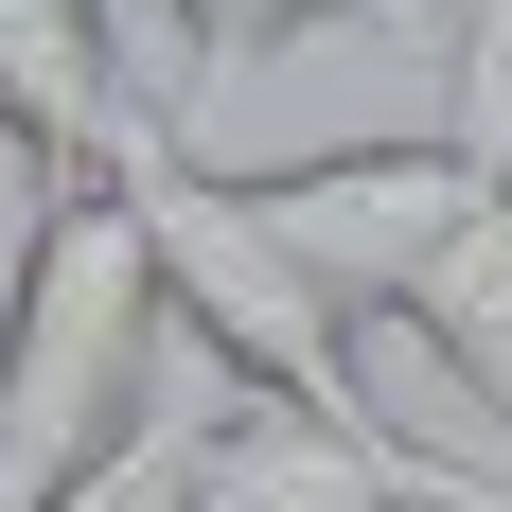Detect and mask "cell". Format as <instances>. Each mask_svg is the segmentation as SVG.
Returning a JSON list of instances; mask_svg holds the SVG:
<instances>
[{"label":"cell","instance_id":"2","mask_svg":"<svg viewBox=\"0 0 512 512\" xmlns=\"http://www.w3.org/2000/svg\"><path fill=\"white\" fill-rule=\"evenodd\" d=\"M106 177H124V212H142V248H159V301H177V336H195V354L248 389V407H301V424H336V442H407V424L371 407V371H354V318H336V283H318V265L248 212V177H212L177 124H142ZM407 460H424V442H407Z\"/></svg>","mask_w":512,"mask_h":512},{"label":"cell","instance_id":"7","mask_svg":"<svg viewBox=\"0 0 512 512\" xmlns=\"http://www.w3.org/2000/svg\"><path fill=\"white\" fill-rule=\"evenodd\" d=\"M53 512H212V407H142Z\"/></svg>","mask_w":512,"mask_h":512},{"label":"cell","instance_id":"5","mask_svg":"<svg viewBox=\"0 0 512 512\" xmlns=\"http://www.w3.org/2000/svg\"><path fill=\"white\" fill-rule=\"evenodd\" d=\"M212 512H495L477 477L407 460V442H336V424L301 407H212Z\"/></svg>","mask_w":512,"mask_h":512},{"label":"cell","instance_id":"3","mask_svg":"<svg viewBox=\"0 0 512 512\" xmlns=\"http://www.w3.org/2000/svg\"><path fill=\"white\" fill-rule=\"evenodd\" d=\"M142 124L159 106H142V71H124V0H0V142H18L36 195L106 177Z\"/></svg>","mask_w":512,"mask_h":512},{"label":"cell","instance_id":"1","mask_svg":"<svg viewBox=\"0 0 512 512\" xmlns=\"http://www.w3.org/2000/svg\"><path fill=\"white\" fill-rule=\"evenodd\" d=\"M159 248L124 177H71V195L18 212V265H0V512H53L71 477L159 407Z\"/></svg>","mask_w":512,"mask_h":512},{"label":"cell","instance_id":"8","mask_svg":"<svg viewBox=\"0 0 512 512\" xmlns=\"http://www.w3.org/2000/svg\"><path fill=\"white\" fill-rule=\"evenodd\" d=\"M477 36H512V0H460V53H477Z\"/></svg>","mask_w":512,"mask_h":512},{"label":"cell","instance_id":"4","mask_svg":"<svg viewBox=\"0 0 512 512\" xmlns=\"http://www.w3.org/2000/svg\"><path fill=\"white\" fill-rule=\"evenodd\" d=\"M301 36H389V53H442L460 71V0H124L142 106L230 89V71H265V53H301Z\"/></svg>","mask_w":512,"mask_h":512},{"label":"cell","instance_id":"6","mask_svg":"<svg viewBox=\"0 0 512 512\" xmlns=\"http://www.w3.org/2000/svg\"><path fill=\"white\" fill-rule=\"evenodd\" d=\"M407 336H424V354H442V371H460V389H477V407L512 424V195L477 212L460 248H442V283H424V301H407Z\"/></svg>","mask_w":512,"mask_h":512}]
</instances>
